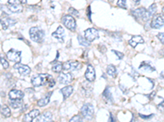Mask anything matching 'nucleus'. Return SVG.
Segmentation results:
<instances>
[{
	"label": "nucleus",
	"mask_w": 164,
	"mask_h": 122,
	"mask_svg": "<svg viewBox=\"0 0 164 122\" xmlns=\"http://www.w3.org/2000/svg\"><path fill=\"white\" fill-rule=\"evenodd\" d=\"M30 37L34 42H43L44 38V31L38 27H32L30 29Z\"/></svg>",
	"instance_id": "obj_1"
},
{
	"label": "nucleus",
	"mask_w": 164,
	"mask_h": 122,
	"mask_svg": "<svg viewBox=\"0 0 164 122\" xmlns=\"http://www.w3.org/2000/svg\"><path fill=\"white\" fill-rule=\"evenodd\" d=\"M62 22L64 24V26L71 31H76V20L74 19L72 16L71 15H64L62 18Z\"/></svg>",
	"instance_id": "obj_2"
},
{
	"label": "nucleus",
	"mask_w": 164,
	"mask_h": 122,
	"mask_svg": "<svg viewBox=\"0 0 164 122\" xmlns=\"http://www.w3.org/2000/svg\"><path fill=\"white\" fill-rule=\"evenodd\" d=\"M47 79H48V75L47 74H37L32 77L31 78V83L32 85L35 86V87H39L43 85L46 84L47 82Z\"/></svg>",
	"instance_id": "obj_3"
},
{
	"label": "nucleus",
	"mask_w": 164,
	"mask_h": 122,
	"mask_svg": "<svg viewBox=\"0 0 164 122\" xmlns=\"http://www.w3.org/2000/svg\"><path fill=\"white\" fill-rule=\"evenodd\" d=\"M94 108L91 104L90 103H86V104H84L83 107L81 108V113L82 116L84 117L87 119V120H90L93 116H94Z\"/></svg>",
	"instance_id": "obj_4"
},
{
	"label": "nucleus",
	"mask_w": 164,
	"mask_h": 122,
	"mask_svg": "<svg viewBox=\"0 0 164 122\" xmlns=\"http://www.w3.org/2000/svg\"><path fill=\"white\" fill-rule=\"evenodd\" d=\"M98 38H99V32L96 28H90L85 30V38L88 42H93Z\"/></svg>",
	"instance_id": "obj_5"
},
{
	"label": "nucleus",
	"mask_w": 164,
	"mask_h": 122,
	"mask_svg": "<svg viewBox=\"0 0 164 122\" xmlns=\"http://www.w3.org/2000/svg\"><path fill=\"white\" fill-rule=\"evenodd\" d=\"M21 52L16 51L14 49H11L10 51L7 53V57L8 58L10 61H12L15 63H20L21 60Z\"/></svg>",
	"instance_id": "obj_6"
},
{
	"label": "nucleus",
	"mask_w": 164,
	"mask_h": 122,
	"mask_svg": "<svg viewBox=\"0 0 164 122\" xmlns=\"http://www.w3.org/2000/svg\"><path fill=\"white\" fill-rule=\"evenodd\" d=\"M80 66L81 64L78 61H67L63 64V69L66 71H75L79 69Z\"/></svg>",
	"instance_id": "obj_7"
},
{
	"label": "nucleus",
	"mask_w": 164,
	"mask_h": 122,
	"mask_svg": "<svg viewBox=\"0 0 164 122\" xmlns=\"http://www.w3.org/2000/svg\"><path fill=\"white\" fill-rule=\"evenodd\" d=\"M164 24V18L162 15H156L154 16L151 22V27L153 28H160Z\"/></svg>",
	"instance_id": "obj_8"
},
{
	"label": "nucleus",
	"mask_w": 164,
	"mask_h": 122,
	"mask_svg": "<svg viewBox=\"0 0 164 122\" xmlns=\"http://www.w3.org/2000/svg\"><path fill=\"white\" fill-rule=\"evenodd\" d=\"M15 69H17L21 76H28L30 73V68L25 64H21L20 63H17L14 65Z\"/></svg>",
	"instance_id": "obj_9"
},
{
	"label": "nucleus",
	"mask_w": 164,
	"mask_h": 122,
	"mask_svg": "<svg viewBox=\"0 0 164 122\" xmlns=\"http://www.w3.org/2000/svg\"><path fill=\"white\" fill-rule=\"evenodd\" d=\"M85 77L87 79L88 81H94L96 78V75H95V70H94V68L91 65V64H89L87 66V69L85 71Z\"/></svg>",
	"instance_id": "obj_10"
},
{
	"label": "nucleus",
	"mask_w": 164,
	"mask_h": 122,
	"mask_svg": "<svg viewBox=\"0 0 164 122\" xmlns=\"http://www.w3.org/2000/svg\"><path fill=\"white\" fill-rule=\"evenodd\" d=\"M39 115V111L38 109H33L29 113H26L23 117L24 122H32V121L37 118Z\"/></svg>",
	"instance_id": "obj_11"
},
{
	"label": "nucleus",
	"mask_w": 164,
	"mask_h": 122,
	"mask_svg": "<svg viewBox=\"0 0 164 122\" xmlns=\"http://www.w3.org/2000/svg\"><path fill=\"white\" fill-rule=\"evenodd\" d=\"M156 11H157V5L154 3V4H152L150 6V7L148 8V10L145 11V13L142 19L144 20H149L154 15Z\"/></svg>",
	"instance_id": "obj_12"
},
{
	"label": "nucleus",
	"mask_w": 164,
	"mask_h": 122,
	"mask_svg": "<svg viewBox=\"0 0 164 122\" xmlns=\"http://www.w3.org/2000/svg\"><path fill=\"white\" fill-rule=\"evenodd\" d=\"M9 99L12 100H16V99H22L24 98V93L19 90V89H12L8 94Z\"/></svg>",
	"instance_id": "obj_13"
},
{
	"label": "nucleus",
	"mask_w": 164,
	"mask_h": 122,
	"mask_svg": "<svg viewBox=\"0 0 164 122\" xmlns=\"http://www.w3.org/2000/svg\"><path fill=\"white\" fill-rule=\"evenodd\" d=\"M73 80V77L71 73H62L58 77V81L62 84H69Z\"/></svg>",
	"instance_id": "obj_14"
},
{
	"label": "nucleus",
	"mask_w": 164,
	"mask_h": 122,
	"mask_svg": "<svg viewBox=\"0 0 164 122\" xmlns=\"http://www.w3.org/2000/svg\"><path fill=\"white\" fill-rule=\"evenodd\" d=\"M52 35L53 38H56L58 40H59L60 42H64V28L62 26H58L57 30L54 33H53Z\"/></svg>",
	"instance_id": "obj_15"
},
{
	"label": "nucleus",
	"mask_w": 164,
	"mask_h": 122,
	"mask_svg": "<svg viewBox=\"0 0 164 122\" xmlns=\"http://www.w3.org/2000/svg\"><path fill=\"white\" fill-rule=\"evenodd\" d=\"M144 42H145V41H144L143 38H142L141 36H139V35L133 36V37L131 38V39L129 40V44H130L132 47H134V48H135L138 44H143Z\"/></svg>",
	"instance_id": "obj_16"
},
{
	"label": "nucleus",
	"mask_w": 164,
	"mask_h": 122,
	"mask_svg": "<svg viewBox=\"0 0 164 122\" xmlns=\"http://www.w3.org/2000/svg\"><path fill=\"white\" fill-rule=\"evenodd\" d=\"M52 119V113L49 112H45L42 115H39L36 119V122H50Z\"/></svg>",
	"instance_id": "obj_17"
},
{
	"label": "nucleus",
	"mask_w": 164,
	"mask_h": 122,
	"mask_svg": "<svg viewBox=\"0 0 164 122\" xmlns=\"http://www.w3.org/2000/svg\"><path fill=\"white\" fill-rule=\"evenodd\" d=\"M145 8L141 7V8H138V9H135L131 11V15L135 17V19H140V18H143L144 15L145 13Z\"/></svg>",
	"instance_id": "obj_18"
},
{
	"label": "nucleus",
	"mask_w": 164,
	"mask_h": 122,
	"mask_svg": "<svg viewBox=\"0 0 164 122\" xmlns=\"http://www.w3.org/2000/svg\"><path fill=\"white\" fill-rule=\"evenodd\" d=\"M73 91V87L72 85H68V86H66V87H63V89H60V92L62 93V94L63 95V99H68V97L72 94Z\"/></svg>",
	"instance_id": "obj_19"
},
{
	"label": "nucleus",
	"mask_w": 164,
	"mask_h": 122,
	"mask_svg": "<svg viewBox=\"0 0 164 122\" xmlns=\"http://www.w3.org/2000/svg\"><path fill=\"white\" fill-rule=\"evenodd\" d=\"M52 93H53V92H49V93L46 94L43 98L39 99V101H38V103H37L38 106H39V107H43V106L47 105V104L49 103V100H50V98H51Z\"/></svg>",
	"instance_id": "obj_20"
},
{
	"label": "nucleus",
	"mask_w": 164,
	"mask_h": 122,
	"mask_svg": "<svg viewBox=\"0 0 164 122\" xmlns=\"http://www.w3.org/2000/svg\"><path fill=\"white\" fill-rule=\"evenodd\" d=\"M8 10L11 12H13V13H18L22 12L23 10V7L21 4H11L8 5Z\"/></svg>",
	"instance_id": "obj_21"
},
{
	"label": "nucleus",
	"mask_w": 164,
	"mask_h": 122,
	"mask_svg": "<svg viewBox=\"0 0 164 122\" xmlns=\"http://www.w3.org/2000/svg\"><path fill=\"white\" fill-rule=\"evenodd\" d=\"M0 113L5 117H9L11 116V110L7 105H3L0 106Z\"/></svg>",
	"instance_id": "obj_22"
},
{
	"label": "nucleus",
	"mask_w": 164,
	"mask_h": 122,
	"mask_svg": "<svg viewBox=\"0 0 164 122\" xmlns=\"http://www.w3.org/2000/svg\"><path fill=\"white\" fill-rule=\"evenodd\" d=\"M107 74L112 77H116V73H117V71H116V68L114 65H108L107 68Z\"/></svg>",
	"instance_id": "obj_23"
},
{
	"label": "nucleus",
	"mask_w": 164,
	"mask_h": 122,
	"mask_svg": "<svg viewBox=\"0 0 164 122\" xmlns=\"http://www.w3.org/2000/svg\"><path fill=\"white\" fill-rule=\"evenodd\" d=\"M9 103L10 105L13 108H21V107L23 105L22 99H16V100H12V99H10Z\"/></svg>",
	"instance_id": "obj_24"
},
{
	"label": "nucleus",
	"mask_w": 164,
	"mask_h": 122,
	"mask_svg": "<svg viewBox=\"0 0 164 122\" xmlns=\"http://www.w3.org/2000/svg\"><path fill=\"white\" fill-rule=\"evenodd\" d=\"M103 97L105 99V100H107V102L109 101V102H112V100H113V98H112V95L111 92H110V89L107 87L105 89V90L103 91Z\"/></svg>",
	"instance_id": "obj_25"
},
{
	"label": "nucleus",
	"mask_w": 164,
	"mask_h": 122,
	"mask_svg": "<svg viewBox=\"0 0 164 122\" xmlns=\"http://www.w3.org/2000/svg\"><path fill=\"white\" fill-rule=\"evenodd\" d=\"M140 69L145 71H154L155 68H153L152 66H150V64L149 63H146V62H143L140 66Z\"/></svg>",
	"instance_id": "obj_26"
},
{
	"label": "nucleus",
	"mask_w": 164,
	"mask_h": 122,
	"mask_svg": "<svg viewBox=\"0 0 164 122\" xmlns=\"http://www.w3.org/2000/svg\"><path fill=\"white\" fill-rule=\"evenodd\" d=\"M52 70L54 73H61V71L63 70V64L60 63V62H57L56 61V64H53V67H52Z\"/></svg>",
	"instance_id": "obj_27"
},
{
	"label": "nucleus",
	"mask_w": 164,
	"mask_h": 122,
	"mask_svg": "<svg viewBox=\"0 0 164 122\" xmlns=\"http://www.w3.org/2000/svg\"><path fill=\"white\" fill-rule=\"evenodd\" d=\"M78 42L79 43L82 45V46H84V47H89L90 45V42H88L85 38H84V37H82L81 35H79L78 36Z\"/></svg>",
	"instance_id": "obj_28"
},
{
	"label": "nucleus",
	"mask_w": 164,
	"mask_h": 122,
	"mask_svg": "<svg viewBox=\"0 0 164 122\" xmlns=\"http://www.w3.org/2000/svg\"><path fill=\"white\" fill-rule=\"evenodd\" d=\"M0 62H1L2 65H3V67L5 69H7V68L9 67V63L7 61L6 58H5V56L3 55V54L0 55Z\"/></svg>",
	"instance_id": "obj_29"
},
{
	"label": "nucleus",
	"mask_w": 164,
	"mask_h": 122,
	"mask_svg": "<svg viewBox=\"0 0 164 122\" xmlns=\"http://www.w3.org/2000/svg\"><path fill=\"white\" fill-rule=\"evenodd\" d=\"M27 0H8V5L11 4H25Z\"/></svg>",
	"instance_id": "obj_30"
},
{
	"label": "nucleus",
	"mask_w": 164,
	"mask_h": 122,
	"mask_svg": "<svg viewBox=\"0 0 164 122\" xmlns=\"http://www.w3.org/2000/svg\"><path fill=\"white\" fill-rule=\"evenodd\" d=\"M47 83L48 84V86L52 88L53 85H55V81L53 78V77L50 75H48V79H47Z\"/></svg>",
	"instance_id": "obj_31"
},
{
	"label": "nucleus",
	"mask_w": 164,
	"mask_h": 122,
	"mask_svg": "<svg viewBox=\"0 0 164 122\" xmlns=\"http://www.w3.org/2000/svg\"><path fill=\"white\" fill-rule=\"evenodd\" d=\"M117 6L121 8L126 9V0H118L117 1Z\"/></svg>",
	"instance_id": "obj_32"
},
{
	"label": "nucleus",
	"mask_w": 164,
	"mask_h": 122,
	"mask_svg": "<svg viewBox=\"0 0 164 122\" xmlns=\"http://www.w3.org/2000/svg\"><path fill=\"white\" fill-rule=\"evenodd\" d=\"M69 122H83V120H82V117L81 116H75V117H73L71 120H70V121Z\"/></svg>",
	"instance_id": "obj_33"
},
{
	"label": "nucleus",
	"mask_w": 164,
	"mask_h": 122,
	"mask_svg": "<svg viewBox=\"0 0 164 122\" xmlns=\"http://www.w3.org/2000/svg\"><path fill=\"white\" fill-rule=\"evenodd\" d=\"M68 12H69V13L71 14V16H79V12H78L77 10L75 9V8H73V7H70V8L68 9Z\"/></svg>",
	"instance_id": "obj_34"
},
{
	"label": "nucleus",
	"mask_w": 164,
	"mask_h": 122,
	"mask_svg": "<svg viewBox=\"0 0 164 122\" xmlns=\"http://www.w3.org/2000/svg\"><path fill=\"white\" fill-rule=\"evenodd\" d=\"M112 52H114L115 54H116V56L118 57V59L119 60H121L123 57H124V55H123V53H121V52H117V51H114V50H112Z\"/></svg>",
	"instance_id": "obj_35"
},
{
	"label": "nucleus",
	"mask_w": 164,
	"mask_h": 122,
	"mask_svg": "<svg viewBox=\"0 0 164 122\" xmlns=\"http://www.w3.org/2000/svg\"><path fill=\"white\" fill-rule=\"evenodd\" d=\"M8 28V27L6 26V24H5V23L3 22V20L0 19V29H7Z\"/></svg>",
	"instance_id": "obj_36"
},
{
	"label": "nucleus",
	"mask_w": 164,
	"mask_h": 122,
	"mask_svg": "<svg viewBox=\"0 0 164 122\" xmlns=\"http://www.w3.org/2000/svg\"><path fill=\"white\" fill-rule=\"evenodd\" d=\"M157 37L158 38V39H159L160 41H161V42L162 43H163V41H164V39H163V33H158V35H157Z\"/></svg>",
	"instance_id": "obj_37"
},
{
	"label": "nucleus",
	"mask_w": 164,
	"mask_h": 122,
	"mask_svg": "<svg viewBox=\"0 0 164 122\" xmlns=\"http://www.w3.org/2000/svg\"><path fill=\"white\" fill-rule=\"evenodd\" d=\"M87 12H88V14H87V16H88V18L90 19V20L91 21V18H90V15H91V10H90V7H88V8H87Z\"/></svg>",
	"instance_id": "obj_38"
},
{
	"label": "nucleus",
	"mask_w": 164,
	"mask_h": 122,
	"mask_svg": "<svg viewBox=\"0 0 164 122\" xmlns=\"http://www.w3.org/2000/svg\"><path fill=\"white\" fill-rule=\"evenodd\" d=\"M140 117H142L143 119H145V120H147V119H150V118H152L154 117V115L152 114V115H150V116H144V115H141L140 114Z\"/></svg>",
	"instance_id": "obj_39"
},
{
	"label": "nucleus",
	"mask_w": 164,
	"mask_h": 122,
	"mask_svg": "<svg viewBox=\"0 0 164 122\" xmlns=\"http://www.w3.org/2000/svg\"><path fill=\"white\" fill-rule=\"evenodd\" d=\"M108 122H116V119H115V117H113V115L112 113L110 114V118L108 120Z\"/></svg>",
	"instance_id": "obj_40"
},
{
	"label": "nucleus",
	"mask_w": 164,
	"mask_h": 122,
	"mask_svg": "<svg viewBox=\"0 0 164 122\" xmlns=\"http://www.w3.org/2000/svg\"><path fill=\"white\" fill-rule=\"evenodd\" d=\"M158 109H161V108H162V112H163V101L160 103V104L158 105Z\"/></svg>",
	"instance_id": "obj_41"
},
{
	"label": "nucleus",
	"mask_w": 164,
	"mask_h": 122,
	"mask_svg": "<svg viewBox=\"0 0 164 122\" xmlns=\"http://www.w3.org/2000/svg\"><path fill=\"white\" fill-rule=\"evenodd\" d=\"M155 94H156V92H155V91H154V92L151 93V94H150V95H149V97H150L151 100L153 99V98H154V96H155Z\"/></svg>",
	"instance_id": "obj_42"
},
{
	"label": "nucleus",
	"mask_w": 164,
	"mask_h": 122,
	"mask_svg": "<svg viewBox=\"0 0 164 122\" xmlns=\"http://www.w3.org/2000/svg\"><path fill=\"white\" fill-rule=\"evenodd\" d=\"M140 0H135V5H138L140 3Z\"/></svg>",
	"instance_id": "obj_43"
}]
</instances>
